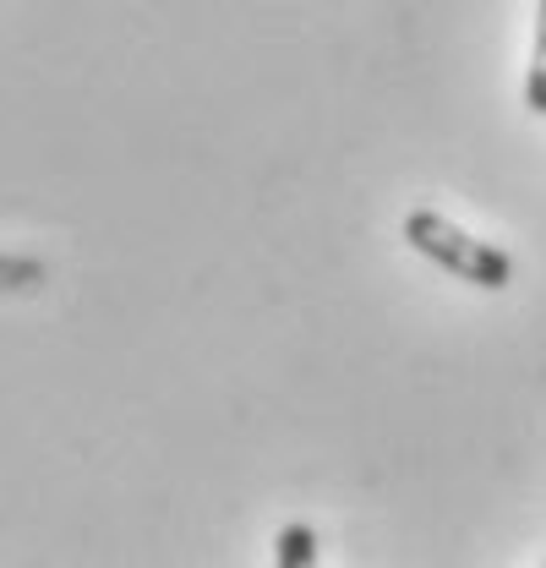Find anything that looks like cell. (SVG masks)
I'll return each mask as SVG.
<instances>
[{
    "mask_svg": "<svg viewBox=\"0 0 546 568\" xmlns=\"http://www.w3.org/2000/svg\"><path fill=\"white\" fill-rule=\"evenodd\" d=\"M273 558H279V568H317V530L312 525H284L279 541H273Z\"/></svg>",
    "mask_w": 546,
    "mask_h": 568,
    "instance_id": "7a4b0ae2",
    "label": "cell"
},
{
    "mask_svg": "<svg viewBox=\"0 0 546 568\" xmlns=\"http://www.w3.org/2000/svg\"><path fill=\"white\" fill-rule=\"evenodd\" d=\"M405 241L437 268H448L454 280L476 284V290H508L514 284V257L492 241H476L471 230H459L454 219L432 209H415L405 219Z\"/></svg>",
    "mask_w": 546,
    "mask_h": 568,
    "instance_id": "6da1fadb",
    "label": "cell"
},
{
    "mask_svg": "<svg viewBox=\"0 0 546 568\" xmlns=\"http://www.w3.org/2000/svg\"><path fill=\"white\" fill-rule=\"evenodd\" d=\"M44 284V263L33 257H0V290H39Z\"/></svg>",
    "mask_w": 546,
    "mask_h": 568,
    "instance_id": "277c9868",
    "label": "cell"
},
{
    "mask_svg": "<svg viewBox=\"0 0 546 568\" xmlns=\"http://www.w3.org/2000/svg\"><path fill=\"white\" fill-rule=\"evenodd\" d=\"M525 104L546 115V0H536V39H530V77H525Z\"/></svg>",
    "mask_w": 546,
    "mask_h": 568,
    "instance_id": "3957f363",
    "label": "cell"
}]
</instances>
